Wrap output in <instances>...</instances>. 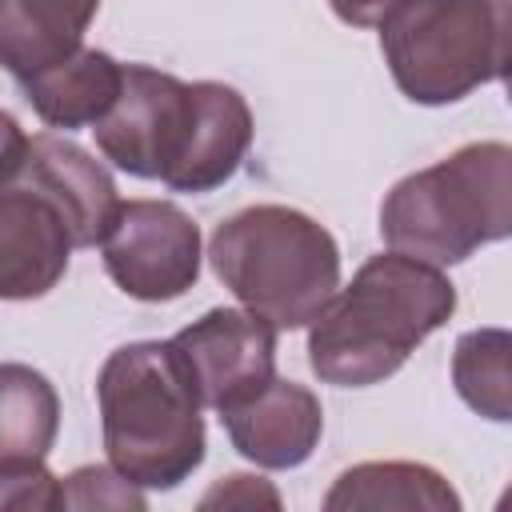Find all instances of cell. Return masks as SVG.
<instances>
[{"mask_svg": "<svg viewBox=\"0 0 512 512\" xmlns=\"http://www.w3.org/2000/svg\"><path fill=\"white\" fill-rule=\"evenodd\" d=\"M452 384L472 412L496 424H512V332H464L452 348Z\"/></svg>", "mask_w": 512, "mask_h": 512, "instance_id": "obj_16", "label": "cell"}, {"mask_svg": "<svg viewBox=\"0 0 512 512\" xmlns=\"http://www.w3.org/2000/svg\"><path fill=\"white\" fill-rule=\"evenodd\" d=\"M496 508H500V512H508V508H512V484H508V488H504V496H500V500H496Z\"/></svg>", "mask_w": 512, "mask_h": 512, "instance_id": "obj_21", "label": "cell"}, {"mask_svg": "<svg viewBox=\"0 0 512 512\" xmlns=\"http://www.w3.org/2000/svg\"><path fill=\"white\" fill-rule=\"evenodd\" d=\"M392 252L448 268L512 236V144L476 140L392 184L380 204Z\"/></svg>", "mask_w": 512, "mask_h": 512, "instance_id": "obj_4", "label": "cell"}, {"mask_svg": "<svg viewBox=\"0 0 512 512\" xmlns=\"http://www.w3.org/2000/svg\"><path fill=\"white\" fill-rule=\"evenodd\" d=\"M104 452L140 488H176L204 464V400L172 340L116 348L96 376Z\"/></svg>", "mask_w": 512, "mask_h": 512, "instance_id": "obj_3", "label": "cell"}, {"mask_svg": "<svg viewBox=\"0 0 512 512\" xmlns=\"http://www.w3.org/2000/svg\"><path fill=\"white\" fill-rule=\"evenodd\" d=\"M12 180L44 192L64 212V220L76 236V248L104 244V236L124 204L116 196L108 168L100 160H92L80 144L56 136V132L24 136L16 128V120L4 116L0 184H12Z\"/></svg>", "mask_w": 512, "mask_h": 512, "instance_id": "obj_7", "label": "cell"}, {"mask_svg": "<svg viewBox=\"0 0 512 512\" xmlns=\"http://www.w3.org/2000/svg\"><path fill=\"white\" fill-rule=\"evenodd\" d=\"M0 504L8 512H32V508H60V480L48 476V468H16L0 472Z\"/></svg>", "mask_w": 512, "mask_h": 512, "instance_id": "obj_18", "label": "cell"}, {"mask_svg": "<svg viewBox=\"0 0 512 512\" xmlns=\"http://www.w3.org/2000/svg\"><path fill=\"white\" fill-rule=\"evenodd\" d=\"M328 512H380V508H424V512H456L460 496L452 484L428 468V464H408V460H372L356 464L336 476L332 492L324 496Z\"/></svg>", "mask_w": 512, "mask_h": 512, "instance_id": "obj_14", "label": "cell"}, {"mask_svg": "<svg viewBox=\"0 0 512 512\" xmlns=\"http://www.w3.org/2000/svg\"><path fill=\"white\" fill-rule=\"evenodd\" d=\"M20 88L48 128H88L100 124L120 100L124 64H116L108 52L80 48L72 60L20 80Z\"/></svg>", "mask_w": 512, "mask_h": 512, "instance_id": "obj_13", "label": "cell"}, {"mask_svg": "<svg viewBox=\"0 0 512 512\" xmlns=\"http://www.w3.org/2000/svg\"><path fill=\"white\" fill-rule=\"evenodd\" d=\"M100 12V0H4L0 60L16 80L56 68L80 52V40Z\"/></svg>", "mask_w": 512, "mask_h": 512, "instance_id": "obj_12", "label": "cell"}, {"mask_svg": "<svg viewBox=\"0 0 512 512\" xmlns=\"http://www.w3.org/2000/svg\"><path fill=\"white\" fill-rule=\"evenodd\" d=\"M456 312L452 280L416 256L380 252L340 288L308 328V364L324 384L368 388L404 368V360Z\"/></svg>", "mask_w": 512, "mask_h": 512, "instance_id": "obj_2", "label": "cell"}, {"mask_svg": "<svg viewBox=\"0 0 512 512\" xmlns=\"http://www.w3.org/2000/svg\"><path fill=\"white\" fill-rule=\"evenodd\" d=\"M212 272L276 328L312 324L340 292V248L324 224L284 204H252L228 216L208 244Z\"/></svg>", "mask_w": 512, "mask_h": 512, "instance_id": "obj_5", "label": "cell"}, {"mask_svg": "<svg viewBox=\"0 0 512 512\" xmlns=\"http://www.w3.org/2000/svg\"><path fill=\"white\" fill-rule=\"evenodd\" d=\"M240 456L260 468H296L312 456L324 432L320 400L296 380H272L264 392L220 416Z\"/></svg>", "mask_w": 512, "mask_h": 512, "instance_id": "obj_11", "label": "cell"}, {"mask_svg": "<svg viewBox=\"0 0 512 512\" xmlns=\"http://www.w3.org/2000/svg\"><path fill=\"white\" fill-rule=\"evenodd\" d=\"M260 504L264 508H280V492L268 480L244 476V472L220 480L212 492L200 496V508H260Z\"/></svg>", "mask_w": 512, "mask_h": 512, "instance_id": "obj_19", "label": "cell"}, {"mask_svg": "<svg viewBox=\"0 0 512 512\" xmlns=\"http://www.w3.org/2000/svg\"><path fill=\"white\" fill-rule=\"evenodd\" d=\"M276 324L252 308H212L172 336L204 408L232 412L276 380Z\"/></svg>", "mask_w": 512, "mask_h": 512, "instance_id": "obj_9", "label": "cell"}, {"mask_svg": "<svg viewBox=\"0 0 512 512\" xmlns=\"http://www.w3.org/2000/svg\"><path fill=\"white\" fill-rule=\"evenodd\" d=\"M60 508H132L144 512V496L140 484H132L124 472L116 468H76L72 476L60 480Z\"/></svg>", "mask_w": 512, "mask_h": 512, "instance_id": "obj_17", "label": "cell"}, {"mask_svg": "<svg viewBox=\"0 0 512 512\" xmlns=\"http://www.w3.org/2000/svg\"><path fill=\"white\" fill-rule=\"evenodd\" d=\"M76 236L64 212L28 184H0V296L36 300L68 272Z\"/></svg>", "mask_w": 512, "mask_h": 512, "instance_id": "obj_10", "label": "cell"}, {"mask_svg": "<svg viewBox=\"0 0 512 512\" xmlns=\"http://www.w3.org/2000/svg\"><path fill=\"white\" fill-rule=\"evenodd\" d=\"M380 52L412 104H456L512 76V0H400L380 20Z\"/></svg>", "mask_w": 512, "mask_h": 512, "instance_id": "obj_6", "label": "cell"}, {"mask_svg": "<svg viewBox=\"0 0 512 512\" xmlns=\"http://www.w3.org/2000/svg\"><path fill=\"white\" fill-rule=\"evenodd\" d=\"M508 104H512V76H508Z\"/></svg>", "mask_w": 512, "mask_h": 512, "instance_id": "obj_22", "label": "cell"}, {"mask_svg": "<svg viewBox=\"0 0 512 512\" xmlns=\"http://www.w3.org/2000/svg\"><path fill=\"white\" fill-rule=\"evenodd\" d=\"M100 248L108 276L132 300L164 304L200 280V228L168 200H124Z\"/></svg>", "mask_w": 512, "mask_h": 512, "instance_id": "obj_8", "label": "cell"}, {"mask_svg": "<svg viewBox=\"0 0 512 512\" xmlns=\"http://www.w3.org/2000/svg\"><path fill=\"white\" fill-rule=\"evenodd\" d=\"M56 420H60V404L52 384L24 364H4L0 368V472L40 468L56 440Z\"/></svg>", "mask_w": 512, "mask_h": 512, "instance_id": "obj_15", "label": "cell"}, {"mask_svg": "<svg viewBox=\"0 0 512 512\" xmlns=\"http://www.w3.org/2000/svg\"><path fill=\"white\" fill-rule=\"evenodd\" d=\"M332 4V12L344 20V24H352V28H372V24H380L400 0H328Z\"/></svg>", "mask_w": 512, "mask_h": 512, "instance_id": "obj_20", "label": "cell"}, {"mask_svg": "<svg viewBox=\"0 0 512 512\" xmlns=\"http://www.w3.org/2000/svg\"><path fill=\"white\" fill-rule=\"evenodd\" d=\"M96 148L128 176L172 192H212L236 176L252 148L248 100L216 80H176L148 64H124L112 112L92 124Z\"/></svg>", "mask_w": 512, "mask_h": 512, "instance_id": "obj_1", "label": "cell"}]
</instances>
